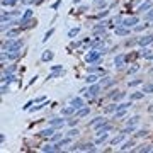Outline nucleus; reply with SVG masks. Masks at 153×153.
Returning a JSON list of instances; mask_svg holds the SVG:
<instances>
[{
	"instance_id": "f257e3e1",
	"label": "nucleus",
	"mask_w": 153,
	"mask_h": 153,
	"mask_svg": "<svg viewBox=\"0 0 153 153\" xmlns=\"http://www.w3.org/2000/svg\"><path fill=\"white\" fill-rule=\"evenodd\" d=\"M85 61L87 63H95V65H100L102 63V53L99 51V49H90L89 53H87V56H85Z\"/></svg>"
},
{
	"instance_id": "f03ea898",
	"label": "nucleus",
	"mask_w": 153,
	"mask_h": 153,
	"mask_svg": "<svg viewBox=\"0 0 153 153\" xmlns=\"http://www.w3.org/2000/svg\"><path fill=\"white\" fill-rule=\"evenodd\" d=\"M100 90H102V85L95 82V83H90V87L87 89V92H85L83 95L87 97V99H92V100H94V99L100 94Z\"/></svg>"
},
{
	"instance_id": "7ed1b4c3",
	"label": "nucleus",
	"mask_w": 153,
	"mask_h": 153,
	"mask_svg": "<svg viewBox=\"0 0 153 153\" xmlns=\"http://www.w3.org/2000/svg\"><path fill=\"white\" fill-rule=\"evenodd\" d=\"M48 123H49V126H53V128L60 129V128H63V126H65L66 119H65V116H63V117H53V119H49Z\"/></svg>"
},
{
	"instance_id": "20e7f679",
	"label": "nucleus",
	"mask_w": 153,
	"mask_h": 153,
	"mask_svg": "<svg viewBox=\"0 0 153 153\" xmlns=\"http://www.w3.org/2000/svg\"><path fill=\"white\" fill-rule=\"evenodd\" d=\"M152 43H153V34H145V36L138 38V44H139L141 48H146V46L152 44Z\"/></svg>"
},
{
	"instance_id": "39448f33",
	"label": "nucleus",
	"mask_w": 153,
	"mask_h": 153,
	"mask_svg": "<svg viewBox=\"0 0 153 153\" xmlns=\"http://www.w3.org/2000/svg\"><path fill=\"white\" fill-rule=\"evenodd\" d=\"M139 24V17L138 16H133V17H126V19L123 20V26H126V27H134V26H138Z\"/></svg>"
},
{
	"instance_id": "423d86ee",
	"label": "nucleus",
	"mask_w": 153,
	"mask_h": 153,
	"mask_svg": "<svg viewBox=\"0 0 153 153\" xmlns=\"http://www.w3.org/2000/svg\"><path fill=\"white\" fill-rule=\"evenodd\" d=\"M114 65L117 70H124V65H126V55H117V56L114 58Z\"/></svg>"
},
{
	"instance_id": "0eeeda50",
	"label": "nucleus",
	"mask_w": 153,
	"mask_h": 153,
	"mask_svg": "<svg viewBox=\"0 0 153 153\" xmlns=\"http://www.w3.org/2000/svg\"><path fill=\"white\" fill-rule=\"evenodd\" d=\"M152 7H153V0H145V2L138 7V10H136V12H138V14H146Z\"/></svg>"
},
{
	"instance_id": "6e6552de",
	"label": "nucleus",
	"mask_w": 153,
	"mask_h": 153,
	"mask_svg": "<svg viewBox=\"0 0 153 153\" xmlns=\"http://www.w3.org/2000/svg\"><path fill=\"white\" fill-rule=\"evenodd\" d=\"M107 123V119L104 117V116H99V117H95V119H92L90 123H89V126H92L94 129H97V128H100L102 124H106Z\"/></svg>"
},
{
	"instance_id": "1a4fd4ad",
	"label": "nucleus",
	"mask_w": 153,
	"mask_h": 153,
	"mask_svg": "<svg viewBox=\"0 0 153 153\" xmlns=\"http://www.w3.org/2000/svg\"><path fill=\"white\" fill-rule=\"evenodd\" d=\"M70 106H73L76 111H78V109H82V107L85 106V102H83V99H82V97L76 95V97H73V99L70 100Z\"/></svg>"
},
{
	"instance_id": "9d476101",
	"label": "nucleus",
	"mask_w": 153,
	"mask_h": 153,
	"mask_svg": "<svg viewBox=\"0 0 153 153\" xmlns=\"http://www.w3.org/2000/svg\"><path fill=\"white\" fill-rule=\"evenodd\" d=\"M126 136H128V134L121 131V134H117V136H114V138H112V139H111L109 143H111L112 146H116V145H123V143H124V138H126Z\"/></svg>"
},
{
	"instance_id": "9b49d317",
	"label": "nucleus",
	"mask_w": 153,
	"mask_h": 153,
	"mask_svg": "<svg viewBox=\"0 0 153 153\" xmlns=\"http://www.w3.org/2000/svg\"><path fill=\"white\" fill-rule=\"evenodd\" d=\"M114 83L116 82L111 78V76H102V78H100V85H102V89H106V90H107L109 87H112Z\"/></svg>"
},
{
	"instance_id": "f8f14e48",
	"label": "nucleus",
	"mask_w": 153,
	"mask_h": 153,
	"mask_svg": "<svg viewBox=\"0 0 153 153\" xmlns=\"http://www.w3.org/2000/svg\"><path fill=\"white\" fill-rule=\"evenodd\" d=\"M0 80H2V83H9V85H10V83H14V82L17 80V76L14 75V73H3Z\"/></svg>"
},
{
	"instance_id": "ddd939ff",
	"label": "nucleus",
	"mask_w": 153,
	"mask_h": 153,
	"mask_svg": "<svg viewBox=\"0 0 153 153\" xmlns=\"http://www.w3.org/2000/svg\"><path fill=\"white\" fill-rule=\"evenodd\" d=\"M55 133H56V128L49 126V128H46V129L39 131V136H41V138H51V136H53Z\"/></svg>"
},
{
	"instance_id": "4468645a",
	"label": "nucleus",
	"mask_w": 153,
	"mask_h": 153,
	"mask_svg": "<svg viewBox=\"0 0 153 153\" xmlns=\"http://www.w3.org/2000/svg\"><path fill=\"white\" fill-rule=\"evenodd\" d=\"M53 56H55V55H53L51 49H44L43 55H41V61H43V63H49V61L53 60Z\"/></svg>"
},
{
	"instance_id": "2eb2a0df",
	"label": "nucleus",
	"mask_w": 153,
	"mask_h": 153,
	"mask_svg": "<svg viewBox=\"0 0 153 153\" xmlns=\"http://www.w3.org/2000/svg\"><path fill=\"white\" fill-rule=\"evenodd\" d=\"M41 152H44V153H49V152H61V148L58 146L56 143H51V145H44V146L41 148Z\"/></svg>"
},
{
	"instance_id": "dca6fc26",
	"label": "nucleus",
	"mask_w": 153,
	"mask_h": 153,
	"mask_svg": "<svg viewBox=\"0 0 153 153\" xmlns=\"http://www.w3.org/2000/svg\"><path fill=\"white\" fill-rule=\"evenodd\" d=\"M76 109L73 106H66V107H63L61 109V116H65V117H70V116H75Z\"/></svg>"
},
{
	"instance_id": "f3484780",
	"label": "nucleus",
	"mask_w": 153,
	"mask_h": 153,
	"mask_svg": "<svg viewBox=\"0 0 153 153\" xmlns=\"http://www.w3.org/2000/svg\"><path fill=\"white\" fill-rule=\"evenodd\" d=\"M116 34H117L119 38H124V36L129 34V27H126V26H117V27H116Z\"/></svg>"
},
{
	"instance_id": "a211bd4d",
	"label": "nucleus",
	"mask_w": 153,
	"mask_h": 153,
	"mask_svg": "<svg viewBox=\"0 0 153 153\" xmlns=\"http://www.w3.org/2000/svg\"><path fill=\"white\" fill-rule=\"evenodd\" d=\"M111 129H112V126H111V124H109V123H106V124H102V126H100V128H97V129H95V134H97V136H99V134L109 133V131H111Z\"/></svg>"
},
{
	"instance_id": "6ab92c4d",
	"label": "nucleus",
	"mask_w": 153,
	"mask_h": 153,
	"mask_svg": "<svg viewBox=\"0 0 153 153\" xmlns=\"http://www.w3.org/2000/svg\"><path fill=\"white\" fill-rule=\"evenodd\" d=\"M95 146H97L95 143H83L80 146V152H97Z\"/></svg>"
},
{
	"instance_id": "aec40b11",
	"label": "nucleus",
	"mask_w": 153,
	"mask_h": 153,
	"mask_svg": "<svg viewBox=\"0 0 153 153\" xmlns=\"http://www.w3.org/2000/svg\"><path fill=\"white\" fill-rule=\"evenodd\" d=\"M90 114V107H87V106H83L82 109H78L75 112V116H78L80 119H83V117H87V116Z\"/></svg>"
},
{
	"instance_id": "412c9836",
	"label": "nucleus",
	"mask_w": 153,
	"mask_h": 153,
	"mask_svg": "<svg viewBox=\"0 0 153 153\" xmlns=\"http://www.w3.org/2000/svg\"><path fill=\"white\" fill-rule=\"evenodd\" d=\"M134 145H136V143H134V139H128V141H124V143L119 146V150H121V152H126V150H133Z\"/></svg>"
},
{
	"instance_id": "4be33fe9",
	"label": "nucleus",
	"mask_w": 153,
	"mask_h": 153,
	"mask_svg": "<svg viewBox=\"0 0 153 153\" xmlns=\"http://www.w3.org/2000/svg\"><path fill=\"white\" fill-rule=\"evenodd\" d=\"M31 19H32V10H31V9H27V10L22 14V17H20V26H24L27 20H31Z\"/></svg>"
},
{
	"instance_id": "5701e85b",
	"label": "nucleus",
	"mask_w": 153,
	"mask_h": 153,
	"mask_svg": "<svg viewBox=\"0 0 153 153\" xmlns=\"http://www.w3.org/2000/svg\"><path fill=\"white\" fill-rule=\"evenodd\" d=\"M22 27H10V31H7V38H19Z\"/></svg>"
},
{
	"instance_id": "b1692460",
	"label": "nucleus",
	"mask_w": 153,
	"mask_h": 153,
	"mask_svg": "<svg viewBox=\"0 0 153 153\" xmlns=\"http://www.w3.org/2000/svg\"><path fill=\"white\" fill-rule=\"evenodd\" d=\"M97 80H100V75L99 73H89V75L85 76V82L90 85V83H95Z\"/></svg>"
},
{
	"instance_id": "393cba45",
	"label": "nucleus",
	"mask_w": 153,
	"mask_h": 153,
	"mask_svg": "<svg viewBox=\"0 0 153 153\" xmlns=\"http://www.w3.org/2000/svg\"><path fill=\"white\" fill-rule=\"evenodd\" d=\"M70 143H72V136H68V134H66L65 138H61V139L58 141L56 145H58V146H60V148H65V146H68Z\"/></svg>"
},
{
	"instance_id": "a878e982",
	"label": "nucleus",
	"mask_w": 153,
	"mask_h": 153,
	"mask_svg": "<svg viewBox=\"0 0 153 153\" xmlns=\"http://www.w3.org/2000/svg\"><path fill=\"white\" fill-rule=\"evenodd\" d=\"M109 141V133H104V134H99L95 139V145H104Z\"/></svg>"
},
{
	"instance_id": "bb28decb",
	"label": "nucleus",
	"mask_w": 153,
	"mask_h": 153,
	"mask_svg": "<svg viewBox=\"0 0 153 153\" xmlns=\"http://www.w3.org/2000/svg\"><path fill=\"white\" fill-rule=\"evenodd\" d=\"M78 121H80V117H78V116H70V117L66 119V124H68L70 128H76Z\"/></svg>"
},
{
	"instance_id": "cd10ccee",
	"label": "nucleus",
	"mask_w": 153,
	"mask_h": 153,
	"mask_svg": "<svg viewBox=\"0 0 153 153\" xmlns=\"http://www.w3.org/2000/svg\"><path fill=\"white\" fill-rule=\"evenodd\" d=\"M16 70H17V65H16V63H14V61H12V63H9V65H5V66H3V73H14V72H16Z\"/></svg>"
},
{
	"instance_id": "c85d7f7f",
	"label": "nucleus",
	"mask_w": 153,
	"mask_h": 153,
	"mask_svg": "<svg viewBox=\"0 0 153 153\" xmlns=\"http://www.w3.org/2000/svg\"><path fill=\"white\" fill-rule=\"evenodd\" d=\"M148 26H150V24H148L146 20H145V24H138V26H134L133 31H134V32H141V31H145V29H146Z\"/></svg>"
},
{
	"instance_id": "c756f323",
	"label": "nucleus",
	"mask_w": 153,
	"mask_h": 153,
	"mask_svg": "<svg viewBox=\"0 0 153 153\" xmlns=\"http://www.w3.org/2000/svg\"><path fill=\"white\" fill-rule=\"evenodd\" d=\"M141 56L146 58V60H153V53L148 49V48H143V49H141Z\"/></svg>"
},
{
	"instance_id": "7c9ffc66",
	"label": "nucleus",
	"mask_w": 153,
	"mask_h": 153,
	"mask_svg": "<svg viewBox=\"0 0 153 153\" xmlns=\"http://www.w3.org/2000/svg\"><path fill=\"white\" fill-rule=\"evenodd\" d=\"M143 92L145 94H153V82H148L143 85Z\"/></svg>"
},
{
	"instance_id": "2f4dec72",
	"label": "nucleus",
	"mask_w": 153,
	"mask_h": 153,
	"mask_svg": "<svg viewBox=\"0 0 153 153\" xmlns=\"http://www.w3.org/2000/svg\"><path fill=\"white\" fill-rule=\"evenodd\" d=\"M116 111H117V104H111V106H107V107L104 109L106 114H112V112H116Z\"/></svg>"
},
{
	"instance_id": "473e14b6",
	"label": "nucleus",
	"mask_w": 153,
	"mask_h": 153,
	"mask_svg": "<svg viewBox=\"0 0 153 153\" xmlns=\"http://www.w3.org/2000/svg\"><path fill=\"white\" fill-rule=\"evenodd\" d=\"M143 97H145V92L141 90V92H134V94H131L129 99H131V100H139V99H143Z\"/></svg>"
},
{
	"instance_id": "72a5a7b5",
	"label": "nucleus",
	"mask_w": 153,
	"mask_h": 153,
	"mask_svg": "<svg viewBox=\"0 0 153 153\" xmlns=\"http://www.w3.org/2000/svg\"><path fill=\"white\" fill-rule=\"evenodd\" d=\"M123 133H126V134H131V133H136V126L134 124H128L124 129H123Z\"/></svg>"
},
{
	"instance_id": "f704fd0d",
	"label": "nucleus",
	"mask_w": 153,
	"mask_h": 153,
	"mask_svg": "<svg viewBox=\"0 0 153 153\" xmlns=\"http://www.w3.org/2000/svg\"><path fill=\"white\" fill-rule=\"evenodd\" d=\"M126 116V109H117L114 112V119H123Z\"/></svg>"
},
{
	"instance_id": "c9c22d12",
	"label": "nucleus",
	"mask_w": 153,
	"mask_h": 153,
	"mask_svg": "<svg viewBox=\"0 0 153 153\" xmlns=\"http://www.w3.org/2000/svg\"><path fill=\"white\" fill-rule=\"evenodd\" d=\"M36 24H38V20H36L34 17H32V19H31V20H27V22H26L24 26H20V27H22V29H26V27H34Z\"/></svg>"
},
{
	"instance_id": "e433bc0d",
	"label": "nucleus",
	"mask_w": 153,
	"mask_h": 153,
	"mask_svg": "<svg viewBox=\"0 0 153 153\" xmlns=\"http://www.w3.org/2000/svg\"><path fill=\"white\" fill-rule=\"evenodd\" d=\"M78 32H80V27L70 29V31H68V38H75V36H78Z\"/></svg>"
},
{
	"instance_id": "4c0bfd02",
	"label": "nucleus",
	"mask_w": 153,
	"mask_h": 153,
	"mask_svg": "<svg viewBox=\"0 0 153 153\" xmlns=\"http://www.w3.org/2000/svg\"><path fill=\"white\" fill-rule=\"evenodd\" d=\"M17 2H19V0H2V5H3V7H9V5H10V7H14Z\"/></svg>"
},
{
	"instance_id": "58836bf2",
	"label": "nucleus",
	"mask_w": 153,
	"mask_h": 153,
	"mask_svg": "<svg viewBox=\"0 0 153 153\" xmlns=\"http://www.w3.org/2000/svg\"><path fill=\"white\" fill-rule=\"evenodd\" d=\"M61 138H63V134H61V133H55L51 138H49V139H51V143H58Z\"/></svg>"
},
{
	"instance_id": "ea45409f",
	"label": "nucleus",
	"mask_w": 153,
	"mask_h": 153,
	"mask_svg": "<svg viewBox=\"0 0 153 153\" xmlns=\"http://www.w3.org/2000/svg\"><path fill=\"white\" fill-rule=\"evenodd\" d=\"M94 5L95 7H99V9H106V0H94Z\"/></svg>"
},
{
	"instance_id": "a19ab883",
	"label": "nucleus",
	"mask_w": 153,
	"mask_h": 153,
	"mask_svg": "<svg viewBox=\"0 0 153 153\" xmlns=\"http://www.w3.org/2000/svg\"><path fill=\"white\" fill-rule=\"evenodd\" d=\"M145 20H146V22H152V20H153V7L146 12V14H145Z\"/></svg>"
},
{
	"instance_id": "79ce46f5",
	"label": "nucleus",
	"mask_w": 153,
	"mask_h": 153,
	"mask_svg": "<svg viewBox=\"0 0 153 153\" xmlns=\"http://www.w3.org/2000/svg\"><path fill=\"white\" fill-rule=\"evenodd\" d=\"M53 32H55V29H53V27H51V29H48V31H46V34H44V38H43V41H48V39L53 36Z\"/></svg>"
},
{
	"instance_id": "37998d69",
	"label": "nucleus",
	"mask_w": 153,
	"mask_h": 153,
	"mask_svg": "<svg viewBox=\"0 0 153 153\" xmlns=\"http://www.w3.org/2000/svg\"><path fill=\"white\" fill-rule=\"evenodd\" d=\"M139 83H143V80H141V78H134V80L129 82V87H138Z\"/></svg>"
},
{
	"instance_id": "c03bdc74",
	"label": "nucleus",
	"mask_w": 153,
	"mask_h": 153,
	"mask_svg": "<svg viewBox=\"0 0 153 153\" xmlns=\"http://www.w3.org/2000/svg\"><path fill=\"white\" fill-rule=\"evenodd\" d=\"M138 121H139V116H133V117H129V119H128V124H134V126H136V124H138Z\"/></svg>"
},
{
	"instance_id": "a18cd8bd",
	"label": "nucleus",
	"mask_w": 153,
	"mask_h": 153,
	"mask_svg": "<svg viewBox=\"0 0 153 153\" xmlns=\"http://www.w3.org/2000/svg\"><path fill=\"white\" fill-rule=\"evenodd\" d=\"M152 150H153L152 146H146V145H145V146H141V148H136V152H139V153H145V152L148 153V152H152Z\"/></svg>"
},
{
	"instance_id": "49530a36",
	"label": "nucleus",
	"mask_w": 153,
	"mask_h": 153,
	"mask_svg": "<svg viewBox=\"0 0 153 153\" xmlns=\"http://www.w3.org/2000/svg\"><path fill=\"white\" fill-rule=\"evenodd\" d=\"M65 73V72H49V76L48 78H58V76H61Z\"/></svg>"
},
{
	"instance_id": "de8ad7c7",
	"label": "nucleus",
	"mask_w": 153,
	"mask_h": 153,
	"mask_svg": "<svg viewBox=\"0 0 153 153\" xmlns=\"http://www.w3.org/2000/svg\"><path fill=\"white\" fill-rule=\"evenodd\" d=\"M34 102H36V100H29V102H26V104L22 106V109H24V111H29V109L32 107V104H34Z\"/></svg>"
},
{
	"instance_id": "09e8293b",
	"label": "nucleus",
	"mask_w": 153,
	"mask_h": 153,
	"mask_svg": "<svg viewBox=\"0 0 153 153\" xmlns=\"http://www.w3.org/2000/svg\"><path fill=\"white\" fill-rule=\"evenodd\" d=\"M146 134H148V131H146V129H139V131H136V133H134V136L143 138V136H146Z\"/></svg>"
},
{
	"instance_id": "8fccbe9b",
	"label": "nucleus",
	"mask_w": 153,
	"mask_h": 153,
	"mask_svg": "<svg viewBox=\"0 0 153 153\" xmlns=\"http://www.w3.org/2000/svg\"><path fill=\"white\" fill-rule=\"evenodd\" d=\"M82 46V41H73L72 44H70V49H76V48H80Z\"/></svg>"
},
{
	"instance_id": "3c124183",
	"label": "nucleus",
	"mask_w": 153,
	"mask_h": 153,
	"mask_svg": "<svg viewBox=\"0 0 153 153\" xmlns=\"http://www.w3.org/2000/svg\"><path fill=\"white\" fill-rule=\"evenodd\" d=\"M138 70H139V66H138V65L134 63L133 66H129V70H128V73H131V75H133V73H136Z\"/></svg>"
},
{
	"instance_id": "603ef678",
	"label": "nucleus",
	"mask_w": 153,
	"mask_h": 153,
	"mask_svg": "<svg viewBox=\"0 0 153 153\" xmlns=\"http://www.w3.org/2000/svg\"><path fill=\"white\" fill-rule=\"evenodd\" d=\"M66 134H68V136H72V138H75V136H78V129H76V128H72Z\"/></svg>"
},
{
	"instance_id": "864d4df0",
	"label": "nucleus",
	"mask_w": 153,
	"mask_h": 153,
	"mask_svg": "<svg viewBox=\"0 0 153 153\" xmlns=\"http://www.w3.org/2000/svg\"><path fill=\"white\" fill-rule=\"evenodd\" d=\"M51 72H63V65H53Z\"/></svg>"
},
{
	"instance_id": "5fc2aeb1",
	"label": "nucleus",
	"mask_w": 153,
	"mask_h": 153,
	"mask_svg": "<svg viewBox=\"0 0 153 153\" xmlns=\"http://www.w3.org/2000/svg\"><path fill=\"white\" fill-rule=\"evenodd\" d=\"M107 16H109V10H102V12L97 14V19H102V17H107Z\"/></svg>"
},
{
	"instance_id": "6e6d98bb",
	"label": "nucleus",
	"mask_w": 153,
	"mask_h": 153,
	"mask_svg": "<svg viewBox=\"0 0 153 153\" xmlns=\"http://www.w3.org/2000/svg\"><path fill=\"white\" fill-rule=\"evenodd\" d=\"M2 94H9V83H2Z\"/></svg>"
},
{
	"instance_id": "4d7b16f0",
	"label": "nucleus",
	"mask_w": 153,
	"mask_h": 153,
	"mask_svg": "<svg viewBox=\"0 0 153 153\" xmlns=\"http://www.w3.org/2000/svg\"><path fill=\"white\" fill-rule=\"evenodd\" d=\"M80 146H82L80 143H75V145H72V146H70V152H76V150H80Z\"/></svg>"
},
{
	"instance_id": "13d9d810",
	"label": "nucleus",
	"mask_w": 153,
	"mask_h": 153,
	"mask_svg": "<svg viewBox=\"0 0 153 153\" xmlns=\"http://www.w3.org/2000/svg\"><path fill=\"white\" fill-rule=\"evenodd\" d=\"M123 97H124V92H117V94H116V95H114V100H116V102H117V100H121Z\"/></svg>"
},
{
	"instance_id": "bf43d9fd",
	"label": "nucleus",
	"mask_w": 153,
	"mask_h": 153,
	"mask_svg": "<svg viewBox=\"0 0 153 153\" xmlns=\"http://www.w3.org/2000/svg\"><path fill=\"white\" fill-rule=\"evenodd\" d=\"M22 2V5H32V3H36V0H20Z\"/></svg>"
},
{
	"instance_id": "052dcab7",
	"label": "nucleus",
	"mask_w": 153,
	"mask_h": 153,
	"mask_svg": "<svg viewBox=\"0 0 153 153\" xmlns=\"http://www.w3.org/2000/svg\"><path fill=\"white\" fill-rule=\"evenodd\" d=\"M87 10H89L87 5H80V7H78V12H87Z\"/></svg>"
},
{
	"instance_id": "680f3d73",
	"label": "nucleus",
	"mask_w": 153,
	"mask_h": 153,
	"mask_svg": "<svg viewBox=\"0 0 153 153\" xmlns=\"http://www.w3.org/2000/svg\"><path fill=\"white\" fill-rule=\"evenodd\" d=\"M60 3H61V0H56V2L53 3V7H51V9H53V10H58V7H60Z\"/></svg>"
},
{
	"instance_id": "e2e57ef3",
	"label": "nucleus",
	"mask_w": 153,
	"mask_h": 153,
	"mask_svg": "<svg viewBox=\"0 0 153 153\" xmlns=\"http://www.w3.org/2000/svg\"><path fill=\"white\" fill-rule=\"evenodd\" d=\"M44 100H46V99L41 95V97H38V99H36V104H39V102H44Z\"/></svg>"
},
{
	"instance_id": "0e129e2a",
	"label": "nucleus",
	"mask_w": 153,
	"mask_h": 153,
	"mask_svg": "<svg viewBox=\"0 0 153 153\" xmlns=\"http://www.w3.org/2000/svg\"><path fill=\"white\" fill-rule=\"evenodd\" d=\"M148 112H150V114H153V104L150 106V107H148Z\"/></svg>"
},
{
	"instance_id": "69168bd1",
	"label": "nucleus",
	"mask_w": 153,
	"mask_h": 153,
	"mask_svg": "<svg viewBox=\"0 0 153 153\" xmlns=\"http://www.w3.org/2000/svg\"><path fill=\"white\" fill-rule=\"evenodd\" d=\"M73 3H80V0H73Z\"/></svg>"
},
{
	"instance_id": "338daca9",
	"label": "nucleus",
	"mask_w": 153,
	"mask_h": 153,
	"mask_svg": "<svg viewBox=\"0 0 153 153\" xmlns=\"http://www.w3.org/2000/svg\"><path fill=\"white\" fill-rule=\"evenodd\" d=\"M41 2H43V0H36V3H41Z\"/></svg>"
},
{
	"instance_id": "774afa93",
	"label": "nucleus",
	"mask_w": 153,
	"mask_h": 153,
	"mask_svg": "<svg viewBox=\"0 0 153 153\" xmlns=\"http://www.w3.org/2000/svg\"><path fill=\"white\" fill-rule=\"evenodd\" d=\"M152 152H153V150H152Z\"/></svg>"
}]
</instances>
